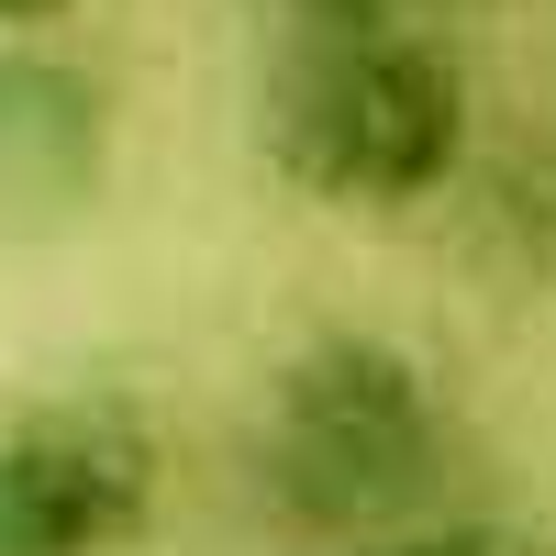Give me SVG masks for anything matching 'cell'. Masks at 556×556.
Returning a JSON list of instances; mask_svg holds the SVG:
<instances>
[{"instance_id": "cell-1", "label": "cell", "mask_w": 556, "mask_h": 556, "mask_svg": "<svg viewBox=\"0 0 556 556\" xmlns=\"http://www.w3.org/2000/svg\"><path fill=\"white\" fill-rule=\"evenodd\" d=\"M267 156L312 201L345 212H401L434 201L468 156V67L434 34L390 23H334L312 34L267 89Z\"/></svg>"}, {"instance_id": "cell-2", "label": "cell", "mask_w": 556, "mask_h": 556, "mask_svg": "<svg viewBox=\"0 0 556 556\" xmlns=\"http://www.w3.org/2000/svg\"><path fill=\"white\" fill-rule=\"evenodd\" d=\"M267 501L312 534H379L445 468V412L424 367L379 334H323L312 356L278 367L267 424H256Z\"/></svg>"}, {"instance_id": "cell-3", "label": "cell", "mask_w": 556, "mask_h": 556, "mask_svg": "<svg viewBox=\"0 0 556 556\" xmlns=\"http://www.w3.org/2000/svg\"><path fill=\"white\" fill-rule=\"evenodd\" d=\"M156 424L112 390L0 424V556H123L156 513Z\"/></svg>"}, {"instance_id": "cell-4", "label": "cell", "mask_w": 556, "mask_h": 556, "mask_svg": "<svg viewBox=\"0 0 556 556\" xmlns=\"http://www.w3.org/2000/svg\"><path fill=\"white\" fill-rule=\"evenodd\" d=\"M112 167V101L101 78L67 67L56 45L0 34V212L12 223H56L101 190Z\"/></svg>"}, {"instance_id": "cell-5", "label": "cell", "mask_w": 556, "mask_h": 556, "mask_svg": "<svg viewBox=\"0 0 556 556\" xmlns=\"http://www.w3.org/2000/svg\"><path fill=\"white\" fill-rule=\"evenodd\" d=\"M390 556H556V545L523 523H434V534H401Z\"/></svg>"}, {"instance_id": "cell-6", "label": "cell", "mask_w": 556, "mask_h": 556, "mask_svg": "<svg viewBox=\"0 0 556 556\" xmlns=\"http://www.w3.org/2000/svg\"><path fill=\"white\" fill-rule=\"evenodd\" d=\"M290 12H301L312 34H334V23H390L401 0H290Z\"/></svg>"}, {"instance_id": "cell-7", "label": "cell", "mask_w": 556, "mask_h": 556, "mask_svg": "<svg viewBox=\"0 0 556 556\" xmlns=\"http://www.w3.org/2000/svg\"><path fill=\"white\" fill-rule=\"evenodd\" d=\"M56 12H78V0H0V34H34V23H56Z\"/></svg>"}]
</instances>
